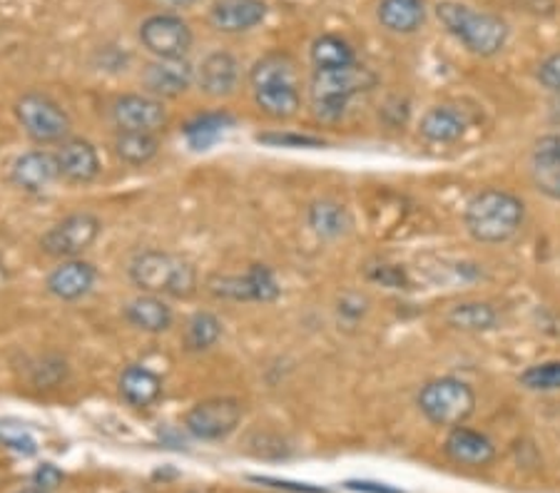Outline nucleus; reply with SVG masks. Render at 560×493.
Instances as JSON below:
<instances>
[{"label":"nucleus","instance_id":"f257e3e1","mask_svg":"<svg viewBox=\"0 0 560 493\" xmlns=\"http://www.w3.org/2000/svg\"><path fill=\"white\" fill-rule=\"evenodd\" d=\"M526 220V204L516 195L489 187L474 195L466 204V232L481 245H501L518 235Z\"/></svg>","mask_w":560,"mask_h":493},{"label":"nucleus","instance_id":"f03ea898","mask_svg":"<svg viewBox=\"0 0 560 493\" xmlns=\"http://www.w3.org/2000/svg\"><path fill=\"white\" fill-rule=\"evenodd\" d=\"M436 15L444 23V28L458 43H464L466 50H471L474 56L491 58L495 52H501L505 40H509V25L499 15L474 11L471 5L456 3V0L439 3Z\"/></svg>","mask_w":560,"mask_h":493},{"label":"nucleus","instance_id":"7ed1b4c3","mask_svg":"<svg viewBox=\"0 0 560 493\" xmlns=\"http://www.w3.org/2000/svg\"><path fill=\"white\" fill-rule=\"evenodd\" d=\"M130 280L148 294H167V297L185 300L197 290V272L187 259L162 253V249H144L130 262Z\"/></svg>","mask_w":560,"mask_h":493},{"label":"nucleus","instance_id":"20e7f679","mask_svg":"<svg viewBox=\"0 0 560 493\" xmlns=\"http://www.w3.org/2000/svg\"><path fill=\"white\" fill-rule=\"evenodd\" d=\"M376 85V75L372 70L359 66H347L337 70H314L310 83V97L314 115L319 120H341L345 118L351 97H357Z\"/></svg>","mask_w":560,"mask_h":493},{"label":"nucleus","instance_id":"39448f33","mask_svg":"<svg viewBox=\"0 0 560 493\" xmlns=\"http://www.w3.org/2000/svg\"><path fill=\"white\" fill-rule=\"evenodd\" d=\"M417 403L431 424L454 429L471 419L476 411V391L471 384L460 382L456 376H441V379L423 384Z\"/></svg>","mask_w":560,"mask_h":493},{"label":"nucleus","instance_id":"423d86ee","mask_svg":"<svg viewBox=\"0 0 560 493\" xmlns=\"http://www.w3.org/2000/svg\"><path fill=\"white\" fill-rule=\"evenodd\" d=\"M18 122L28 132V138L48 145V142H60L70 130V118L58 103L40 93H28L15 103Z\"/></svg>","mask_w":560,"mask_h":493},{"label":"nucleus","instance_id":"0eeeda50","mask_svg":"<svg viewBox=\"0 0 560 493\" xmlns=\"http://www.w3.org/2000/svg\"><path fill=\"white\" fill-rule=\"evenodd\" d=\"M97 235H101V220L90 212H75L68 214V218L60 220L58 224H52V227L43 235L40 247L43 253H48L50 257L72 259L83 255L97 239Z\"/></svg>","mask_w":560,"mask_h":493},{"label":"nucleus","instance_id":"6e6552de","mask_svg":"<svg viewBox=\"0 0 560 493\" xmlns=\"http://www.w3.org/2000/svg\"><path fill=\"white\" fill-rule=\"evenodd\" d=\"M242 421V407L240 401L217 397L200 401L197 407L187 411L185 426L187 432L202 442H220V438L230 436Z\"/></svg>","mask_w":560,"mask_h":493},{"label":"nucleus","instance_id":"1a4fd4ad","mask_svg":"<svg viewBox=\"0 0 560 493\" xmlns=\"http://www.w3.org/2000/svg\"><path fill=\"white\" fill-rule=\"evenodd\" d=\"M140 40L160 60L185 58L192 48V31L177 15H152L140 25Z\"/></svg>","mask_w":560,"mask_h":493},{"label":"nucleus","instance_id":"9d476101","mask_svg":"<svg viewBox=\"0 0 560 493\" xmlns=\"http://www.w3.org/2000/svg\"><path fill=\"white\" fill-rule=\"evenodd\" d=\"M113 118L120 130L155 134L167 122V113L160 101L148 95H125L113 105Z\"/></svg>","mask_w":560,"mask_h":493},{"label":"nucleus","instance_id":"9b49d317","mask_svg":"<svg viewBox=\"0 0 560 493\" xmlns=\"http://www.w3.org/2000/svg\"><path fill=\"white\" fill-rule=\"evenodd\" d=\"M444 454L458 466L483 469L495 459V446L486 434L468 426H454L444 442Z\"/></svg>","mask_w":560,"mask_h":493},{"label":"nucleus","instance_id":"f8f14e48","mask_svg":"<svg viewBox=\"0 0 560 493\" xmlns=\"http://www.w3.org/2000/svg\"><path fill=\"white\" fill-rule=\"evenodd\" d=\"M58 177H60V169H58L56 155H50V152H43V150L25 152V155L18 157L11 167L13 185L33 195L48 190Z\"/></svg>","mask_w":560,"mask_h":493},{"label":"nucleus","instance_id":"ddd939ff","mask_svg":"<svg viewBox=\"0 0 560 493\" xmlns=\"http://www.w3.org/2000/svg\"><path fill=\"white\" fill-rule=\"evenodd\" d=\"M267 17L265 0H214L210 23L220 33H247Z\"/></svg>","mask_w":560,"mask_h":493},{"label":"nucleus","instance_id":"4468645a","mask_svg":"<svg viewBox=\"0 0 560 493\" xmlns=\"http://www.w3.org/2000/svg\"><path fill=\"white\" fill-rule=\"evenodd\" d=\"M60 177L68 183L88 185L101 175V157L88 140H66L56 152Z\"/></svg>","mask_w":560,"mask_h":493},{"label":"nucleus","instance_id":"2eb2a0df","mask_svg":"<svg viewBox=\"0 0 560 493\" xmlns=\"http://www.w3.org/2000/svg\"><path fill=\"white\" fill-rule=\"evenodd\" d=\"M95 277L97 274L93 265L83 262V259H68V262H62L60 267L52 269L45 286H48L52 297L72 302V300L85 297V294L93 290Z\"/></svg>","mask_w":560,"mask_h":493},{"label":"nucleus","instance_id":"dca6fc26","mask_svg":"<svg viewBox=\"0 0 560 493\" xmlns=\"http://www.w3.org/2000/svg\"><path fill=\"white\" fill-rule=\"evenodd\" d=\"M144 85H148L150 93H155L160 97H177L183 95L185 90L192 85L195 73L189 68V62L183 58L177 60H158L148 66L144 70Z\"/></svg>","mask_w":560,"mask_h":493},{"label":"nucleus","instance_id":"f3484780","mask_svg":"<svg viewBox=\"0 0 560 493\" xmlns=\"http://www.w3.org/2000/svg\"><path fill=\"white\" fill-rule=\"evenodd\" d=\"M468 130V118L464 110H458L454 105H436L431 110L423 113L419 122L421 138L429 142H439V145H448V142H456L466 134Z\"/></svg>","mask_w":560,"mask_h":493},{"label":"nucleus","instance_id":"a211bd4d","mask_svg":"<svg viewBox=\"0 0 560 493\" xmlns=\"http://www.w3.org/2000/svg\"><path fill=\"white\" fill-rule=\"evenodd\" d=\"M200 87L205 90L207 95L212 97H222V95H230L234 87H237V80H240V62L234 60V56L230 52H212V56H207L200 66Z\"/></svg>","mask_w":560,"mask_h":493},{"label":"nucleus","instance_id":"6ab92c4d","mask_svg":"<svg viewBox=\"0 0 560 493\" xmlns=\"http://www.w3.org/2000/svg\"><path fill=\"white\" fill-rule=\"evenodd\" d=\"M120 397L135 409H148L162 397V379L144 366H128L120 374Z\"/></svg>","mask_w":560,"mask_h":493},{"label":"nucleus","instance_id":"aec40b11","mask_svg":"<svg viewBox=\"0 0 560 493\" xmlns=\"http://www.w3.org/2000/svg\"><path fill=\"white\" fill-rule=\"evenodd\" d=\"M423 21H427V3L423 0H382L378 3V23L392 33H417Z\"/></svg>","mask_w":560,"mask_h":493},{"label":"nucleus","instance_id":"412c9836","mask_svg":"<svg viewBox=\"0 0 560 493\" xmlns=\"http://www.w3.org/2000/svg\"><path fill=\"white\" fill-rule=\"evenodd\" d=\"M125 317H128L132 327L150 331V334H160V331L173 327V309L158 294H142V297L132 300L125 307Z\"/></svg>","mask_w":560,"mask_h":493},{"label":"nucleus","instance_id":"4be33fe9","mask_svg":"<svg viewBox=\"0 0 560 493\" xmlns=\"http://www.w3.org/2000/svg\"><path fill=\"white\" fill-rule=\"evenodd\" d=\"M255 101L259 105V110L269 115L275 120H287L296 115L302 105V95H300V85L294 83H279V85H265L255 90Z\"/></svg>","mask_w":560,"mask_h":493},{"label":"nucleus","instance_id":"5701e85b","mask_svg":"<svg viewBox=\"0 0 560 493\" xmlns=\"http://www.w3.org/2000/svg\"><path fill=\"white\" fill-rule=\"evenodd\" d=\"M232 125L234 120L228 113H205L189 120L183 128V134L187 145L192 150H210L214 142H220L224 138V132H228Z\"/></svg>","mask_w":560,"mask_h":493},{"label":"nucleus","instance_id":"b1692460","mask_svg":"<svg viewBox=\"0 0 560 493\" xmlns=\"http://www.w3.org/2000/svg\"><path fill=\"white\" fill-rule=\"evenodd\" d=\"M252 90L265 85H279V83H294L296 85V66L294 60L284 56V52H269V56L259 58L249 73Z\"/></svg>","mask_w":560,"mask_h":493},{"label":"nucleus","instance_id":"393cba45","mask_svg":"<svg viewBox=\"0 0 560 493\" xmlns=\"http://www.w3.org/2000/svg\"><path fill=\"white\" fill-rule=\"evenodd\" d=\"M312 62L316 70H337L354 66V48L339 35H322L312 43Z\"/></svg>","mask_w":560,"mask_h":493},{"label":"nucleus","instance_id":"a878e982","mask_svg":"<svg viewBox=\"0 0 560 493\" xmlns=\"http://www.w3.org/2000/svg\"><path fill=\"white\" fill-rule=\"evenodd\" d=\"M448 325L460 331H489L499 321V312H495L489 302H464L451 307Z\"/></svg>","mask_w":560,"mask_h":493},{"label":"nucleus","instance_id":"bb28decb","mask_svg":"<svg viewBox=\"0 0 560 493\" xmlns=\"http://www.w3.org/2000/svg\"><path fill=\"white\" fill-rule=\"evenodd\" d=\"M310 227L319 237H341L349 230V214L345 210V204L331 200L314 202L310 208Z\"/></svg>","mask_w":560,"mask_h":493},{"label":"nucleus","instance_id":"cd10ccee","mask_svg":"<svg viewBox=\"0 0 560 493\" xmlns=\"http://www.w3.org/2000/svg\"><path fill=\"white\" fill-rule=\"evenodd\" d=\"M115 152L122 163L144 165L158 155V140L152 132L120 130V134L115 138Z\"/></svg>","mask_w":560,"mask_h":493},{"label":"nucleus","instance_id":"c85d7f7f","mask_svg":"<svg viewBox=\"0 0 560 493\" xmlns=\"http://www.w3.org/2000/svg\"><path fill=\"white\" fill-rule=\"evenodd\" d=\"M222 337V321L210 312H197L192 319L187 321L185 329V347L189 352H207L217 339Z\"/></svg>","mask_w":560,"mask_h":493},{"label":"nucleus","instance_id":"c756f323","mask_svg":"<svg viewBox=\"0 0 560 493\" xmlns=\"http://www.w3.org/2000/svg\"><path fill=\"white\" fill-rule=\"evenodd\" d=\"M249 302H272L279 297V284L272 269L265 265H252L245 274Z\"/></svg>","mask_w":560,"mask_h":493},{"label":"nucleus","instance_id":"7c9ffc66","mask_svg":"<svg viewBox=\"0 0 560 493\" xmlns=\"http://www.w3.org/2000/svg\"><path fill=\"white\" fill-rule=\"evenodd\" d=\"M521 384L530 391H558L560 389V362L533 364L521 374Z\"/></svg>","mask_w":560,"mask_h":493},{"label":"nucleus","instance_id":"2f4dec72","mask_svg":"<svg viewBox=\"0 0 560 493\" xmlns=\"http://www.w3.org/2000/svg\"><path fill=\"white\" fill-rule=\"evenodd\" d=\"M533 185L550 200H560V160H533Z\"/></svg>","mask_w":560,"mask_h":493},{"label":"nucleus","instance_id":"473e14b6","mask_svg":"<svg viewBox=\"0 0 560 493\" xmlns=\"http://www.w3.org/2000/svg\"><path fill=\"white\" fill-rule=\"evenodd\" d=\"M0 442L21 456H33L38 451V444H35L33 434L25 426L15 424V421H0Z\"/></svg>","mask_w":560,"mask_h":493},{"label":"nucleus","instance_id":"72a5a7b5","mask_svg":"<svg viewBox=\"0 0 560 493\" xmlns=\"http://www.w3.org/2000/svg\"><path fill=\"white\" fill-rule=\"evenodd\" d=\"M257 140L275 148H322L324 145L322 140L310 138V134H292V132H269V134H259Z\"/></svg>","mask_w":560,"mask_h":493},{"label":"nucleus","instance_id":"f704fd0d","mask_svg":"<svg viewBox=\"0 0 560 493\" xmlns=\"http://www.w3.org/2000/svg\"><path fill=\"white\" fill-rule=\"evenodd\" d=\"M538 80L540 85L550 90V93L560 95V52H553V56H548L544 62H540Z\"/></svg>","mask_w":560,"mask_h":493},{"label":"nucleus","instance_id":"c9c22d12","mask_svg":"<svg viewBox=\"0 0 560 493\" xmlns=\"http://www.w3.org/2000/svg\"><path fill=\"white\" fill-rule=\"evenodd\" d=\"M62 479L66 477H62V471L56 463H43V466H38V471L33 473V486L50 493L60 486Z\"/></svg>","mask_w":560,"mask_h":493},{"label":"nucleus","instance_id":"e433bc0d","mask_svg":"<svg viewBox=\"0 0 560 493\" xmlns=\"http://www.w3.org/2000/svg\"><path fill=\"white\" fill-rule=\"evenodd\" d=\"M369 277H372L374 282H382V284H386V286H394V290H401V286L406 284L404 269L394 267V265H378V267H372V269H369Z\"/></svg>","mask_w":560,"mask_h":493},{"label":"nucleus","instance_id":"4c0bfd02","mask_svg":"<svg viewBox=\"0 0 560 493\" xmlns=\"http://www.w3.org/2000/svg\"><path fill=\"white\" fill-rule=\"evenodd\" d=\"M533 160H560V132L544 134L533 145Z\"/></svg>","mask_w":560,"mask_h":493},{"label":"nucleus","instance_id":"58836bf2","mask_svg":"<svg viewBox=\"0 0 560 493\" xmlns=\"http://www.w3.org/2000/svg\"><path fill=\"white\" fill-rule=\"evenodd\" d=\"M347 489L364 491V493H401L392 486H386V483H372V481H349Z\"/></svg>","mask_w":560,"mask_h":493},{"label":"nucleus","instance_id":"ea45409f","mask_svg":"<svg viewBox=\"0 0 560 493\" xmlns=\"http://www.w3.org/2000/svg\"><path fill=\"white\" fill-rule=\"evenodd\" d=\"M165 3H170V5H177V8H187V5L200 3V0H165Z\"/></svg>","mask_w":560,"mask_h":493},{"label":"nucleus","instance_id":"a19ab883","mask_svg":"<svg viewBox=\"0 0 560 493\" xmlns=\"http://www.w3.org/2000/svg\"><path fill=\"white\" fill-rule=\"evenodd\" d=\"M5 282H8V272H5V265L0 262V290H3Z\"/></svg>","mask_w":560,"mask_h":493},{"label":"nucleus","instance_id":"79ce46f5","mask_svg":"<svg viewBox=\"0 0 560 493\" xmlns=\"http://www.w3.org/2000/svg\"><path fill=\"white\" fill-rule=\"evenodd\" d=\"M18 493H48V491H40V489H25V491H18Z\"/></svg>","mask_w":560,"mask_h":493}]
</instances>
